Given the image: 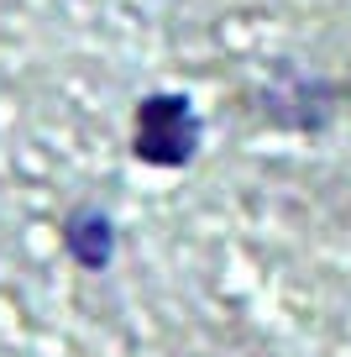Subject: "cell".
I'll return each mask as SVG.
<instances>
[{"label": "cell", "instance_id": "cell-1", "mask_svg": "<svg viewBox=\"0 0 351 357\" xmlns=\"http://www.w3.org/2000/svg\"><path fill=\"white\" fill-rule=\"evenodd\" d=\"M346 89H351V74H346Z\"/></svg>", "mask_w": 351, "mask_h": 357}]
</instances>
